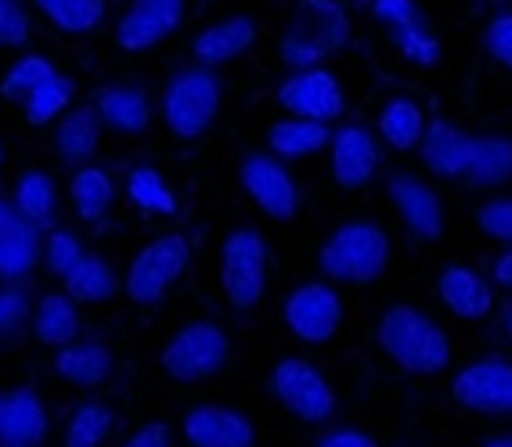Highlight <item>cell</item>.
Masks as SVG:
<instances>
[{
	"label": "cell",
	"instance_id": "9",
	"mask_svg": "<svg viewBox=\"0 0 512 447\" xmlns=\"http://www.w3.org/2000/svg\"><path fill=\"white\" fill-rule=\"evenodd\" d=\"M271 390L289 415L311 426H325L336 415V390L329 375L307 357H282L271 372Z\"/></svg>",
	"mask_w": 512,
	"mask_h": 447
},
{
	"label": "cell",
	"instance_id": "8",
	"mask_svg": "<svg viewBox=\"0 0 512 447\" xmlns=\"http://www.w3.org/2000/svg\"><path fill=\"white\" fill-rule=\"evenodd\" d=\"M220 289L231 311L246 314L264 300L267 289V246L256 228H235L220 249Z\"/></svg>",
	"mask_w": 512,
	"mask_h": 447
},
{
	"label": "cell",
	"instance_id": "10",
	"mask_svg": "<svg viewBox=\"0 0 512 447\" xmlns=\"http://www.w3.org/2000/svg\"><path fill=\"white\" fill-rule=\"evenodd\" d=\"M238 184L264 217L293 220L300 213V188L275 152H246L238 163Z\"/></svg>",
	"mask_w": 512,
	"mask_h": 447
},
{
	"label": "cell",
	"instance_id": "12",
	"mask_svg": "<svg viewBox=\"0 0 512 447\" xmlns=\"http://www.w3.org/2000/svg\"><path fill=\"white\" fill-rule=\"evenodd\" d=\"M278 105L289 116L332 123L347 112V91L336 80V73L321 69V65H307V69H293V76L278 87Z\"/></svg>",
	"mask_w": 512,
	"mask_h": 447
},
{
	"label": "cell",
	"instance_id": "39",
	"mask_svg": "<svg viewBox=\"0 0 512 447\" xmlns=\"http://www.w3.org/2000/svg\"><path fill=\"white\" fill-rule=\"evenodd\" d=\"M47 267L58 274V278H65V274L73 271L76 264L83 260V246H80V238L73 235V231H65V228H55L51 231V238H47Z\"/></svg>",
	"mask_w": 512,
	"mask_h": 447
},
{
	"label": "cell",
	"instance_id": "29",
	"mask_svg": "<svg viewBox=\"0 0 512 447\" xmlns=\"http://www.w3.org/2000/svg\"><path fill=\"white\" fill-rule=\"evenodd\" d=\"M80 336V311L69 292H47L37 303V339L44 347H65Z\"/></svg>",
	"mask_w": 512,
	"mask_h": 447
},
{
	"label": "cell",
	"instance_id": "33",
	"mask_svg": "<svg viewBox=\"0 0 512 447\" xmlns=\"http://www.w3.org/2000/svg\"><path fill=\"white\" fill-rule=\"evenodd\" d=\"M15 210L37 228H47L55 220V181L44 170H26L15 184Z\"/></svg>",
	"mask_w": 512,
	"mask_h": 447
},
{
	"label": "cell",
	"instance_id": "17",
	"mask_svg": "<svg viewBox=\"0 0 512 447\" xmlns=\"http://www.w3.org/2000/svg\"><path fill=\"white\" fill-rule=\"evenodd\" d=\"M437 296L458 321H484L494 311L491 278H484V274L469 264L444 267L437 278Z\"/></svg>",
	"mask_w": 512,
	"mask_h": 447
},
{
	"label": "cell",
	"instance_id": "50",
	"mask_svg": "<svg viewBox=\"0 0 512 447\" xmlns=\"http://www.w3.org/2000/svg\"><path fill=\"white\" fill-rule=\"evenodd\" d=\"M0 166H4V145H0Z\"/></svg>",
	"mask_w": 512,
	"mask_h": 447
},
{
	"label": "cell",
	"instance_id": "4",
	"mask_svg": "<svg viewBox=\"0 0 512 447\" xmlns=\"http://www.w3.org/2000/svg\"><path fill=\"white\" fill-rule=\"evenodd\" d=\"M220 80L210 65H188L170 76L163 91V123L177 141H195L213 127L220 112Z\"/></svg>",
	"mask_w": 512,
	"mask_h": 447
},
{
	"label": "cell",
	"instance_id": "6",
	"mask_svg": "<svg viewBox=\"0 0 512 447\" xmlns=\"http://www.w3.org/2000/svg\"><path fill=\"white\" fill-rule=\"evenodd\" d=\"M192 260V242L181 231H166V235L152 238L145 249H138V256L130 260L123 289H127L130 303L138 307H152L170 292V285L177 282Z\"/></svg>",
	"mask_w": 512,
	"mask_h": 447
},
{
	"label": "cell",
	"instance_id": "46",
	"mask_svg": "<svg viewBox=\"0 0 512 447\" xmlns=\"http://www.w3.org/2000/svg\"><path fill=\"white\" fill-rule=\"evenodd\" d=\"M26 314V300H22V292H0V332L15 329Z\"/></svg>",
	"mask_w": 512,
	"mask_h": 447
},
{
	"label": "cell",
	"instance_id": "34",
	"mask_svg": "<svg viewBox=\"0 0 512 447\" xmlns=\"http://www.w3.org/2000/svg\"><path fill=\"white\" fill-rule=\"evenodd\" d=\"M58 69L47 58L40 55H26L22 62H15L8 69V76L0 80V94L8 101H26L29 94L37 91V87H44L47 80H55Z\"/></svg>",
	"mask_w": 512,
	"mask_h": 447
},
{
	"label": "cell",
	"instance_id": "26",
	"mask_svg": "<svg viewBox=\"0 0 512 447\" xmlns=\"http://www.w3.org/2000/svg\"><path fill=\"white\" fill-rule=\"evenodd\" d=\"M375 130L394 152H412V148H419L422 134H426V112H422V105L415 98L397 94V98H390L383 105Z\"/></svg>",
	"mask_w": 512,
	"mask_h": 447
},
{
	"label": "cell",
	"instance_id": "36",
	"mask_svg": "<svg viewBox=\"0 0 512 447\" xmlns=\"http://www.w3.org/2000/svg\"><path fill=\"white\" fill-rule=\"evenodd\" d=\"M166 37H170V33H166L159 22H152L148 15H141V11H134V8H130L116 26V44L123 47L127 55H145V51L163 44Z\"/></svg>",
	"mask_w": 512,
	"mask_h": 447
},
{
	"label": "cell",
	"instance_id": "28",
	"mask_svg": "<svg viewBox=\"0 0 512 447\" xmlns=\"http://www.w3.org/2000/svg\"><path fill=\"white\" fill-rule=\"evenodd\" d=\"M62 282L76 303H109L119 292V274L109 267V260H101L94 253H83V260L65 274Z\"/></svg>",
	"mask_w": 512,
	"mask_h": 447
},
{
	"label": "cell",
	"instance_id": "16",
	"mask_svg": "<svg viewBox=\"0 0 512 447\" xmlns=\"http://www.w3.org/2000/svg\"><path fill=\"white\" fill-rule=\"evenodd\" d=\"M184 440L192 447H249L256 440L253 422L242 411H231L224 404H199L181 422Z\"/></svg>",
	"mask_w": 512,
	"mask_h": 447
},
{
	"label": "cell",
	"instance_id": "22",
	"mask_svg": "<svg viewBox=\"0 0 512 447\" xmlns=\"http://www.w3.org/2000/svg\"><path fill=\"white\" fill-rule=\"evenodd\" d=\"M94 109L105 127L123 137H138L152 127V101H148L145 87H134V83H119V87L101 91Z\"/></svg>",
	"mask_w": 512,
	"mask_h": 447
},
{
	"label": "cell",
	"instance_id": "31",
	"mask_svg": "<svg viewBox=\"0 0 512 447\" xmlns=\"http://www.w3.org/2000/svg\"><path fill=\"white\" fill-rule=\"evenodd\" d=\"M127 195L130 202L145 213H159V217H174L177 213V195L166 184V177L156 166H134L127 177Z\"/></svg>",
	"mask_w": 512,
	"mask_h": 447
},
{
	"label": "cell",
	"instance_id": "14",
	"mask_svg": "<svg viewBox=\"0 0 512 447\" xmlns=\"http://www.w3.org/2000/svg\"><path fill=\"white\" fill-rule=\"evenodd\" d=\"M332 181L339 184V192H365L368 184L379 174V141L368 127L361 123H343L332 130Z\"/></svg>",
	"mask_w": 512,
	"mask_h": 447
},
{
	"label": "cell",
	"instance_id": "35",
	"mask_svg": "<svg viewBox=\"0 0 512 447\" xmlns=\"http://www.w3.org/2000/svg\"><path fill=\"white\" fill-rule=\"evenodd\" d=\"M69 101H73V83L55 76V80H47L44 87L29 94L22 101V109H26V123L29 127H47L51 119H58L65 109H69Z\"/></svg>",
	"mask_w": 512,
	"mask_h": 447
},
{
	"label": "cell",
	"instance_id": "49",
	"mask_svg": "<svg viewBox=\"0 0 512 447\" xmlns=\"http://www.w3.org/2000/svg\"><path fill=\"white\" fill-rule=\"evenodd\" d=\"M480 444H487V447H512V433H484V437H480Z\"/></svg>",
	"mask_w": 512,
	"mask_h": 447
},
{
	"label": "cell",
	"instance_id": "42",
	"mask_svg": "<svg viewBox=\"0 0 512 447\" xmlns=\"http://www.w3.org/2000/svg\"><path fill=\"white\" fill-rule=\"evenodd\" d=\"M29 40V15L19 0H0V47H22Z\"/></svg>",
	"mask_w": 512,
	"mask_h": 447
},
{
	"label": "cell",
	"instance_id": "3",
	"mask_svg": "<svg viewBox=\"0 0 512 447\" xmlns=\"http://www.w3.org/2000/svg\"><path fill=\"white\" fill-rule=\"evenodd\" d=\"M350 40V15L339 0H300L278 55L289 69H307L332 58Z\"/></svg>",
	"mask_w": 512,
	"mask_h": 447
},
{
	"label": "cell",
	"instance_id": "44",
	"mask_svg": "<svg viewBox=\"0 0 512 447\" xmlns=\"http://www.w3.org/2000/svg\"><path fill=\"white\" fill-rule=\"evenodd\" d=\"M123 444L127 447H170L174 444V429L166 426V422H145V426L134 429Z\"/></svg>",
	"mask_w": 512,
	"mask_h": 447
},
{
	"label": "cell",
	"instance_id": "43",
	"mask_svg": "<svg viewBox=\"0 0 512 447\" xmlns=\"http://www.w3.org/2000/svg\"><path fill=\"white\" fill-rule=\"evenodd\" d=\"M130 8L141 11V15H148L152 22H159L166 33H177L181 22H184L188 4H184V0H130Z\"/></svg>",
	"mask_w": 512,
	"mask_h": 447
},
{
	"label": "cell",
	"instance_id": "15",
	"mask_svg": "<svg viewBox=\"0 0 512 447\" xmlns=\"http://www.w3.org/2000/svg\"><path fill=\"white\" fill-rule=\"evenodd\" d=\"M422 166L440 181H462L469 170V156H473V134L451 123V119L437 116L426 123V134L419 141Z\"/></svg>",
	"mask_w": 512,
	"mask_h": 447
},
{
	"label": "cell",
	"instance_id": "21",
	"mask_svg": "<svg viewBox=\"0 0 512 447\" xmlns=\"http://www.w3.org/2000/svg\"><path fill=\"white\" fill-rule=\"evenodd\" d=\"M101 116L94 105H76V109H65L58 116L55 127V156L65 166H83L91 163L94 152L101 145Z\"/></svg>",
	"mask_w": 512,
	"mask_h": 447
},
{
	"label": "cell",
	"instance_id": "11",
	"mask_svg": "<svg viewBox=\"0 0 512 447\" xmlns=\"http://www.w3.org/2000/svg\"><path fill=\"white\" fill-rule=\"evenodd\" d=\"M285 325L300 343L321 347L343 329V300L329 282H303L285 300Z\"/></svg>",
	"mask_w": 512,
	"mask_h": 447
},
{
	"label": "cell",
	"instance_id": "19",
	"mask_svg": "<svg viewBox=\"0 0 512 447\" xmlns=\"http://www.w3.org/2000/svg\"><path fill=\"white\" fill-rule=\"evenodd\" d=\"M256 44V22L249 15H228V19L213 22L202 33H195L192 40V58L199 65H210V69H220V65L235 62Z\"/></svg>",
	"mask_w": 512,
	"mask_h": 447
},
{
	"label": "cell",
	"instance_id": "38",
	"mask_svg": "<svg viewBox=\"0 0 512 447\" xmlns=\"http://www.w3.org/2000/svg\"><path fill=\"white\" fill-rule=\"evenodd\" d=\"M484 47L505 73H512V8L494 11L484 29Z\"/></svg>",
	"mask_w": 512,
	"mask_h": 447
},
{
	"label": "cell",
	"instance_id": "20",
	"mask_svg": "<svg viewBox=\"0 0 512 447\" xmlns=\"http://www.w3.org/2000/svg\"><path fill=\"white\" fill-rule=\"evenodd\" d=\"M40 228L15 206L0 202V278H26L37 267Z\"/></svg>",
	"mask_w": 512,
	"mask_h": 447
},
{
	"label": "cell",
	"instance_id": "30",
	"mask_svg": "<svg viewBox=\"0 0 512 447\" xmlns=\"http://www.w3.org/2000/svg\"><path fill=\"white\" fill-rule=\"evenodd\" d=\"M47 22L69 37H83L105 19V0H33Z\"/></svg>",
	"mask_w": 512,
	"mask_h": 447
},
{
	"label": "cell",
	"instance_id": "40",
	"mask_svg": "<svg viewBox=\"0 0 512 447\" xmlns=\"http://www.w3.org/2000/svg\"><path fill=\"white\" fill-rule=\"evenodd\" d=\"M476 228L487 238L512 246V199H491L476 210Z\"/></svg>",
	"mask_w": 512,
	"mask_h": 447
},
{
	"label": "cell",
	"instance_id": "47",
	"mask_svg": "<svg viewBox=\"0 0 512 447\" xmlns=\"http://www.w3.org/2000/svg\"><path fill=\"white\" fill-rule=\"evenodd\" d=\"M491 285L498 292H505V296H512V246H505L491 260Z\"/></svg>",
	"mask_w": 512,
	"mask_h": 447
},
{
	"label": "cell",
	"instance_id": "48",
	"mask_svg": "<svg viewBox=\"0 0 512 447\" xmlns=\"http://www.w3.org/2000/svg\"><path fill=\"white\" fill-rule=\"evenodd\" d=\"M498 339H502L505 347L512 350V303L505 307V314L498 318Z\"/></svg>",
	"mask_w": 512,
	"mask_h": 447
},
{
	"label": "cell",
	"instance_id": "27",
	"mask_svg": "<svg viewBox=\"0 0 512 447\" xmlns=\"http://www.w3.org/2000/svg\"><path fill=\"white\" fill-rule=\"evenodd\" d=\"M69 199H73V210L83 224H98L116 202V181H112L109 170L83 163L76 166L73 181H69Z\"/></svg>",
	"mask_w": 512,
	"mask_h": 447
},
{
	"label": "cell",
	"instance_id": "45",
	"mask_svg": "<svg viewBox=\"0 0 512 447\" xmlns=\"http://www.w3.org/2000/svg\"><path fill=\"white\" fill-rule=\"evenodd\" d=\"M318 447H372L375 437L372 433H361V429H329L314 440Z\"/></svg>",
	"mask_w": 512,
	"mask_h": 447
},
{
	"label": "cell",
	"instance_id": "5",
	"mask_svg": "<svg viewBox=\"0 0 512 447\" xmlns=\"http://www.w3.org/2000/svg\"><path fill=\"white\" fill-rule=\"evenodd\" d=\"M228 357H231L228 332L220 329L217 321H192V325H184V329H177L170 336V343L159 354V365H163V372L174 383L195 386L224 372Z\"/></svg>",
	"mask_w": 512,
	"mask_h": 447
},
{
	"label": "cell",
	"instance_id": "1",
	"mask_svg": "<svg viewBox=\"0 0 512 447\" xmlns=\"http://www.w3.org/2000/svg\"><path fill=\"white\" fill-rule=\"evenodd\" d=\"M375 343L401 372L408 375H440L448 372L455 347L437 318L422 314L412 303H394L386 307L379 325H375Z\"/></svg>",
	"mask_w": 512,
	"mask_h": 447
},
{
	"label": "cell",
	"instance_id": "37",
	"mask_svg": "<svg viewBox=\"0 0 512 447\" xmlns=\"http://www.w3.org/2000/svg\"><path fill=\"white\" fill-rule=\"evenodd\" d=\"M390 40H394L397 51H401V55L408 58V62H415V65H437L440 55H444L440 40L433 37L422 22H415V26H404V29H394V33H390Z\"/></svg>",
	"mask_w": 512,
	"mask_h": 447
},
{
	"label": "cell",
	"instance_id": "7",
	"mask_svg": "<svg viewBox=\"0 0 512 447\" xmlns=\"http://www.w3.org/2000/svg\"><path fill=\"white\" fill-rule=\"evenodd\" d=\"M448 401L476 419H512V361L476 357L448 383Z\"/></svg>",
	"mask_w": 512,
	"mask_h": 447
},
{
	"label": "cell",
	"instance_id": "13",
	"mask_svg": "<svg viewBox=\"0 0 512 447\" xmlns=\"http://www.w3.org/2000/svg\"><path fill=\"white\" fill-rule=\"evenodd\" d=\"M386 199L397 210L401 224L408 235L419 242H440L448 231V217H444V202H440L437 188L426 184L415 174H390L386 177Z\"/></svg>",
	"mask_w": 512,
	"mask_h": 447
},
{
	"label": "cell",
	"instance_id": "25",
	"mask_svg": "<svg viewBox=\"0 0 512 447\" xmlns=\"http://www.w3.org/2000/svg\"><path fill=\"white\" fill-rule=\"evenodd\" d=\"M332 141L329 123L321 119H303V116H289L282 123H271L267 130V148L275 152L278 159H303L314 156Z\"/></svg>",
	"mask_w": 512,
	"mask_h": 447
},
{
	"label": "cell",
	"instance_id": "23",
	"mask_svg": "<svg viewBox=\"0 0 512 447\" xmlns=\"http://www.w3.org/2000/svg\"><path fill=\"white\" fill-rule=\"evenodd\" d=\"M462 181L469 188H505L512 181V137L509 134H473V156Z\"/></svg>",
	"mask_w": 512,
	"mask_h": 447
},
{
	"label": "cell",
	"instance_id": "2",
	"mask_svg": "<svg viewBox=\"0 0 512 447\" xmlns=\"http://www.w3.org/2000/svg\"><path fill=\"white\" fill-rule=\"evenodd\" d=\"M390 235L372 220H350L339 224L318 249V267L321 274L336 285H354L365 289L375 285L390 271Z\"/></svg>",
	"mask_w": 512,
	"mask_h": 447
},
{
	"label": "cell",
	"instance_id": "41",
	"mask_svg": "<svg viewBox=\"0 0 512 447\" xmlns=\"http://www.w3.org/2000/svg\"><path fill=\"white\" fill-rule=\"evenodd\" d=\"M372 15L379 26H386V33L422 22L419 0H372Z\"/></svg>",
	"mask_w": 512,
	"mask_h": 447
},
{
	"label": "cell",
	"instance_id": "18",
	"mask_svg": "<svg viewBox=\"0 0 512 447\" xmlns=\"http://www.w3.org/2000/svg\"><path fill=\"white\" fill-rule=\"evenodd\" d=\"M47 408L33 390H0V447H37L47 440Z\"/></svg>",
	"mask_w": 512,
	"mask_h": 447
},
{
	"label": "cell",
	"instance_id": "24",
	"mask_svg": "<svg viewBox=\"0 0 512 447\" xmlns=\"http://www.w3.org/2000/svg\"><path fill=\"white\" fill-rule=\"evenodd\" d=\"M55 372L62 375L65 383L83 386V390H98V386L109 383L112 375V350L105 343H65L58 347L55 357Z\"/></svg>",
	"mask_w": 512,
	"mask_h": 447
},
{
	"label": "cell",
	"instance_id": "32",
	"mask_svg": "<svg viewBox=\"0 0 512 447\" xmlns=\"http://www.w3.org/2000/svg\"><path fill=\"white\" fill-rule=\"evenodd\" d=\"M112 426H116V411L105 401H83L73 408L69 422H65V447H94L101 440H109Z\"/></svg>",
	"mask_w": 512,
	"mask_h": 447
}]
</instances>
